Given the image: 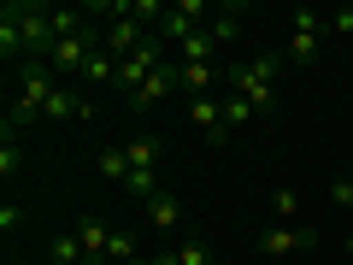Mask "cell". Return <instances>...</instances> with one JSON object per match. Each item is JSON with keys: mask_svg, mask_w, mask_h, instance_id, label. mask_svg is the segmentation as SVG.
Returning a JSON list of instances; mask_svg holds the SVG:
<instances>
[{"mask_svg": "<svg viewBox=\"0 0 353 265\" xmlns=\"http://www.w3.org/2000/svg\"><path fill=\"white\" fill-rule=\"evenodd\" d=\"M283 71H289L283 53H259L253 65H230L224 83H230V95H241V101L253 106V112H277V77Z\"/></svg>", "mask_w": 353, "mask_h": 265, "instance_id": "cell-1", "label": "cell"}, {"mask_svg": "<svg viewBox=\"0 0 353 265\" xmlns=\"http://www.w3.org/2000/svg\"><path fill=\"white\" fill-rule=\"evenodd\" d=\"M6 12L24 24V48H30V59L24 65H48L53 59V6H36V0H6Z\"/></svg>", "mask_w": 353, "mask_h": 265, "instance_id": "cell-2", "label": "cell"}, {"mask_svg": "<svg viewBox=\"0 0 353 265\" xmlns=\"http://www.w3.org/2000/svg\"><path fill=\"white\" fill-rule=\"evenodd\" d=\"M324 41H330V18L318 12V6H294V36H289V48H283V59L312 65L318 53H324Z\"/></svg>", "mask_w": 353, "mask_h": 265, "instance_id": "cell-3", "label": "cell"}, {"mask_svg": "<svg viewBox=\"0 0 353 265\" xmlns=\"http://www.w3.org/2000/svg\"><path fill=\"white\" fill-rule=\"evenodd\" d=\"M201 18H206V6H201V0H171V6H165V18L153 24V36H159L165 48H176V41H189L194 30H206Z\"/></svg>", "mask_w": 353, "mask_h": 265, "instance_id": "cell-4", "label": "cell"}, {"mask_svg": "<svg viewBox=\"0 0 353 265\" xmlns=\"http://www.w3.org/2000/svg\"><path fill=\"white\" fill-rule=\"evenodd\" d=\"M101 48H106V36H101L94 24H88L83 36H65V41H53V59H48V65H53L59 77H65V71H83V65H88V53H101Z\"/></svg>", "mask_w": 353, "mask_h": 265, "instance_id": "cell-5", "label": "cell"}, {"mask_svg": "<svg viewBox=\"0 0 353 265\" xmlns=\"http://www.w3.org/2000/svg\"><path fill=\"white\" fill-rule=\"evenodd\" d=\"M318 248V230L306 224H271L259 236V253H277V259H289V253H312Z\"/></svg>", "mask_w": 353, "mask_h": 265, "instance_id": "cell-6", "label": "cell"}, {"mask_svg": "<svg viewBox=\"0 0 353 265\" xmlns=\"http://www.w3.org/2000/svg\"><path fill=\"white\" fill-rule=\"evenodd\" d=\"M71 230H77V242H83V265H112V259H106V248H112V230H106L94 213H77Z\"/></svg>", "mask_w": 353, "mask_h": 265, "instance_id": "cell-7", "label": "cell"}, {"mask_svg": "<svg viewBox=\"0 0 353 265\" xmlns=\"http://www.w3.org/2000/svg\"><path fill=\"white\" fill-rule=\"evenodd\" d=\"M176 88H183V77H176V65H159V71H153V77H148V83L136 88V95H130L124 106H130V112H148V106H159L165 95H176Z\"/></svg>", "mask_w": 353, "mask_h": 265, "instance_id": "cell-8", "label": "cell"}, {"mask_svg": "<svg viewBox=\"0 0 353 265\" xmlns=\"http://www.w3.org/2000/svg\"><path fill=\"white\" fill-rule=\"evenodd\" d=\"M189 118H194V130H201L212 148H224V141H230V130H224V101L201 95V101H189Z\"/></svg>", "mask_w": 353, "mask_h": 265, "instance_id": "cell-9", "label": "cell"}, {"mask_svg": "<svg viewBox=\"0 0 353 265\" xmlns=\"http://www.w3.org/2000/svg\"><path fill=\"white\" fill-rule=\"evenodd\" d=\"M141 41H148V24H136V18H118V24H112V30H106V53H112V59H118V65H124V59H130V53H136V48H141Z\"/></svg>", "mask_w": 353, "mask_h": 265, "instance_id": "cell-10", "label": "cell"}, {"mask_svg": "<svg viewBox=\"0 0 353 265\" xmlns=\"http://www.w3.org/2000/svg\"><path fill=\"white\" fill-rule=\"evenodd\" d=\"M141 213H148V224H153V230H176V224H183V206H176V195H171V189H159L153 201H141Z\"/></svg>", "mask_w": 353, "mask_h": 265, "instance_id": "cell-11", "label": "cell"}, {"mask_svg": "<svg viewBox=\"0 0 353 265\" xmlns=\"http://www.w3.org/2000/svg\"><path fill=\"white\" fill-rule=\"evenodd\" d=\"M176 65H212V53H218V41H212V30H194L189 41H176Z\"/></svg>", "mask_w": 353, "mask_h": 265, "instance_id": "cell-12", "label": "cell"}, {"mask_svg": "<svg viewBox=\"0 0 353 265\" xmlns=\"http://www.w3.org/2000/svg\"><path fill=\"white\" fill-rule=\"evenodd\" d=\"M88 112H94V106H88V95H77V88H65V83H59L41 118H88Z\"/></svg>", "mask_w": 353, "mask_h": 265, "instance_id": "cell-13", "label": "cell"}, {"mask_svg": "<svg viewBox=\"0 0 353 265\" xmlns=\"http://www.w3.org/2000/svg\"><path fill=\"white\" fill-rule=\"evenodd\" d=\"M0 59L12 65V59H30V48H24V24H18L6 6H0Z\"/></svg>", "mask_w": 353, "mask_h": 265, "instance_id": "cell-14", "label": "cell"}, {"mask_svg": "<svg viewBox=\"0 0 353 265\" xmlns=\"http://www.w3.org/2000/svg\"><path fill=\"white\" fill-rule=\"evenodd\" d=\"M77 77H83L88 88H101V83L112 88V83H118V59H112V53L101 48V53H88V65H83V71H77Z\"/></svg>", "mask_w": 353, "mask_h": 265, "instance_id": "cell-15", "label": "cell"}, {"mask_svg": "<svg viewBox=\"0 0 353 265\" xmlns=\"http://www.w3.org/2000/svg\"><path fill=\"white\" fill-rule=\"evenodd\" d=\"M124 153H130V171H153V159H159V136L141 130L136 141H124Z\"/></svg>", "mask_w": 353, "mask_h": 265, "instance_id": "cell-16", "label": "cell"}, {"mask_svg": "<svg viewBox=\"0 0 353 265\" xmlns=\"http://www.w3.org/2000/svg\"><path fill=\"white\" fill-rule=\"evenodd\" d=\"M294 206H301V195H294V189H283V183H277L271 195H265V213L277 218V224H294Z\"/></svg>", "mask_w": 353, "mask_h": 265, "instance_id": "cell-17", "label": "cell"}, {"mask_svg": "<svg viewBox=\"0 0 353 265\" xmlns=\"http://www.w3.org/2000/svg\"><path fill=\"white\" fill-rule=\"evenodd\" d=\"M176 77H183V88H189L194 101H201L206 88H212V83H218V71H212V65H176Z\"/></svg>", "mask_w": 353, "mask_h": 265, "instance_id": "cell-18", "label": "cell"}, {"mask_svg": "<svg viewBox=\"0 0 353 265\" xmlns=\"http://www.w3.org/2000/svg\"><path fill=\"white\" fill-rule=\"evenodd\" d=\"M124 195H130V201H153V195H159V177H153V171H130L124 177Z\"/></svg>", "mask_w": 353, "mask_h": 265, "instance_id": "cell-19", "label": "cell"}, {"mask_svg": "<svg viewBox=\"0 0 353 265\" xmlns=\"http://www.w3.org/2000/svg\"><path fill=\"white\" fill-rule=\"evenodd\" d=\"M106 259L112 265H136L141 253H136V236H130V230H112V248H106Z\"/></svg>", "mask_w": 353, "mask_h": 265, "instance_id": "cell-20", "label": "cell"}, {"mask_svg": "<svg viewBox=\"0 0 353 265\" xmlns=\"http://www.w3.org/2000/svg\"><path fill=\"white\" fill-rule=\"evenodd\" d=\"M101 177H112L118 189H124V177H130V153H124V148H106V153H101Z\"/></svg>", "mask_w": 353, "mask_h": 265, "instance_id": "cell-21", "label": "cell"}, {"mask_svg": "<svg viewBox=\"0 0 353 265\" xmlns=\"http://www.w3.org/2000/svg\"><path fill=\"white\" fill-rule=\"evenodd\" d=\"M53 265H83V242H77V230H71V236H53Z\"/></svg>", "mask_w": 353, "mask_h": 265, "instance_id": "cell-22", "label": "cell"}, {"mask_svg": "<svg viewBox=\"0 0 353 265\" xmlns=\"http://www.w3.org/2000/svg\"><path fill=\"white\" fill-rule=\"evenodd\" d=\"M248 118H259V112H253V106L241 101V95H230V101H224V130H230V136H236V130L248 124Z\"/></svg>", "mask_w": 353, "mask_h": 265, "instance_id": "cell-23", "label": "cell"}, {"mask_svg": "<svg viewBox=\"0 0 353 265\" xmlns=\"http://www.w3.org/2000/svg\"><path fill=\"white\" fill-rule=\"evenodd\" d=\"M176 259L183 265H212V248H206L201 236H189V242H176Z\"/></svg>", "mask_w": 353, "mask_h": 265, "instance_id": "cell-24", "label": "cell"}, {"mask_svg": "<svg viewBox=\"0 0 353 265\" xmlns=\"http://www.w3.org/2000/svg\"><path fill=\"white\" fill-rule=\"evenodd\" d=\"M236 18H241V6H224V12L206 24V30H212V41H230V36H236Z\"/></svg>", "mask_w": 353, "mask_h": 265, "instance_id": "cell-25", "label": "cell"}, {"mask_svg": "<svg viewBox=\"0 0 353 265\" xmlns=\"http://www.w3.org/2000/svg\"><path fill=\"white\" fill-rule=\"evenodd\" d=\"M18 165H24V153H18V141H0V177H6V183L18 177Z\"/></svg>", "mask_w": 353, "mask_h": 265, "instance_id": "cell-26", "label": "cell"}, {"mask_svg": "<svg viewBox=\"0 0 353 265\" xmlns=\"http://www.w3.org/2000/svg\"><path fill=\"white\" fill-rule=\"evenodd\" d=\"M330 36H353V6H341V12H330Z\"/></svg>", "mask_w": 353, "mask_h": 265, "instance_id": "cell-27", "label": "cell"}, {"mask_svg": "<svg viewBox=\"0 0 353 265\" xmlns=\"http://www.w3.org/2000/svg\"><path fill=\"white\" fill-rule=\"evenodd\" d=\"M18 224H24V206H0V236H18Z\"/></svg>", "mask_w": 353, "mask_h": 265, "instance_id": "cell-28", "label": "cell"}, {"mask_svg": "<svg viewBox=\"0 0 353 265\" xmlns=\"http://www.w3.org/2000/svg\"><path fill=\"white\" fill-rule=\"evenodd\" d=\"M330 201H336V206H353V183H347V177H336V183H330Z\"/></svg>", "mask_w": 353, "mask_h": 265, "instance_id": "cell-29", "label": "cell"}, {"mask_svg": "<svg viewBox=\"0 0 353 265\" xmlns=\"http://www.w3.org/2000/svg\"><path fill=\"white\" fill-rule=\"evenodd\" d=\"M153 265H183V259H176V248H165V253H153Z\"/></svg>", "mask_w": 353, "mask_h": 265, "instance_id": "cell-30", "label": "cell"}, {"mask_svg": "<svg viewBox=\"0 0 353 265\" xmlns=\"http://www.w3.org/2000/svg\"><path fill=\"white\" fill-rule=\"evenodd\" d=\"M136 265H153V259H136Z\"/></svg>", "mask_w": 353, "mask_h": 265, "instance_id": "cell-31", "label": "cell"}, {"mask_svg": "<svg viewBox=\"0 0 353 265\" xmlns=\"http://www.w3.org/2000/svg\"><path fill=\"white\" fill-rule=\"evenodd\" d=\"M347 253H353V242H347Z\"/></svg>", "mask_w": 353, "mask_h": 265, "instance_id": "cell-32", "label": "cell"}]
</instances>
